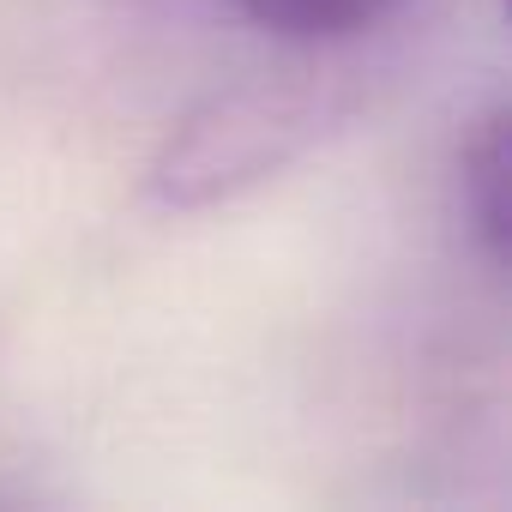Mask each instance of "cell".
I'll use <instances>...</instances> for the list:
<instances>
[{
	"mask_svg": "<svg viewBox=\"0 0 512 512\" xmlns=\"http://www.w3.org/2000/svg\"><path fill=\"white\" fill-rule=\"evenodd\" d=\"M229 7L247 19V25H260L266 37L278 43H350L362 31H374L380 19H392L404 0H229Z\"/></svg>",
	"mask_w": 512,
	"mask_h": 512,
	"instance_id": "3",
	"label": "cell"
},
{
	"mask_svg": "<svg viewBox=\"0 0 512 512\" xmlns=\"http://www.w3.org/2000/svg\"><path fill=\"white\" fill-rule=\"evenodd\" d=\"M458 199L476 247L488 253V266H500L506 260V115L500 109L470 121L458 145Z\"/></svg>",
	"mask_w": 512,
	"mask_h": 512,
	"instance_id": "2",
	"label": "cell"
},
{
	"mask_svg": "<svg viewBox=\"0 0 512 512\" xmlns=\"http://www.w3.org/2000/svg\"><path fill=\"white\" fill-rule=\"evenodd\" d=\"M326 121V91L308 79H253L205 97L169 127L151 157V199L169 211H199L278 175Z\"/></svg>",
	"mask_w": 512,
	"mask_h": 512,
	"instance_id": "1",
	"label": "cell"
}]
</instances>
